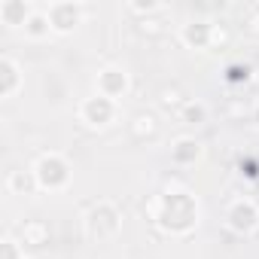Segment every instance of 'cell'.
Masks as SVG:
<instances>
[{
    "label": "cell",
    "instance_id": "24",
    "mask_svg": "<svg viewBox=\"0 0 259 259\" xmlns=\"http://www.w3.org/2000/svg\"><path fill=\"white\" fill-rule=\"evenodd\" d=\"M235 113H241V116H244V113H247V107H244V104H238V101H232V104H229V116H235Z\"/></svg>",
    "mask_w": 259,
    "mask_h": 259
},
{
    "label": "cell",
    "instance_id": "26",
    "mask_svg": "<svg viewBox=\"0 0 259 259\" xmlns=\"http://www.w3.org/2000/svg\"><path fill=\"white\" fill-rule=\"evenodd\" d=\"M256 204H259V192H256Z\"/></svg>",
    "mask_w": 259,
    "mask_h": 259
},
{
    "label": "cell",
    "instance_id": "5",
    "mask_svg": "<svg viewBox=\"0 0 259 259\" xmlns=\"http://www.w3.org/2000/svg\"><path fill=\"white\" fill-rule=\"evenodd\" d=\"M223 220H226V229L232 235H241V238L256 235L259 232V204H256V198H244V195L232 198Z\"/></svg>",
    "mask_w": 259,
    "mask_h": 259
},
{
    "label": "cell",
    "instance_id": "1",
    "mask_svg": "<svg viewBox=\"0 0 259 259\" xmlns=\"http://www.w3.org/2000/svg\"><path fill=\"white\" fill-rule=\"evenodd\" d=\"M144 213H147L150 226H156L162 235L186 238L201 223V201H198V195L186 183L168 180L165 189L144 204Z\"/></svg>",
    "mask_w": 259,
    "mask_h": 259
},
{
    "label": "cell",
    "instance_id": "4",
    "mask_svg": "<svg viewBox=\"0 0 259 259\" xmlns=\"http://www.w3.org/2000/svg\"><path fill=\"white\" fill-rule=\"evenodd\" d=\"M76 119L89 128V132H107V128H113L116 119H119V104L104 98V95H98V92H92L89 98L79 101Z\"/></svg>",
    "mask_w": 259,
    "mask_h": 259
},
{
    "label": "cell",
    "instance_id": "21",
    "mask_svg": "<svg viewBox=\"0 0 259 259\" xmlns=\"http://www.w3.org/2000/svg\"><path fill=\"white\" fill-rule=\"evenodd\" d=\"M138 34H144V37H150V40H156V37H162L165 31H168V19L165 16H153V19H141L138 25Z\"/></svg>",
    "mask_w": 259,
    "mask_h": 259
},
{
    "label": "cell",
    "instance_id": "2",
    "mask_svg": "<svg viewBox=\"0 0 259 259\" xmlns=\"http://www.w3.org/2000/svg\"><path fill=\"white\" fill-rule=\"evenodd\" d=\"M82 232L89 241H113L119 232H122V213L113 201L101 198V201H92L85 210H82Z\"/></svg>",
    "mask_w": 259,
    "mask_h": 259
},
{
    "label": "cell",
    "instance_id": "11",
    "mask_svg": "<svg viewBox=\"0 0 259 259\" xmlns=\"http://www.w3.org/2000/svg\"><path fill=\"white\" fill-rule=\"evenodd\" d=\"M22 85H25V70H22V64H19L10 52H4V55H0V98H4V101L16 98V95L22 92Z\"/></svg>",
    "mask_w": 259,
    "mask_h": 259
},
{
    "label": "cell",
    "instance_id": "22",
    "mask_svg": "<svg viewBox=\"0 0 259 259\" xmlns=\"http://www.w3.org/2000/svg\"><path fill=\"white\" fill-rule=\"evenodd\" d=\"M250 76H253V67L250 64H244V61H235V64H229L226 67V82L229 85H244V82H250Z\"/></svg>",
    "mask_w": 259,
    "mask_h": 259
},
{
    "label": "cell",
    "instance_id": "9",
    "mask_svg": "<svg viewBox=\"0 0 259 259\" xmlns=\"http://www.w3.org/2000/svg\"><path fill=\"white\" fill-rule=\"evenodd\" d=\"M16 235H19V241H22L28 250H43V247L52 244V229H49V223L40 220V217L22 220V223L16 226Z\"/></svg>",
    "mask_w": 259,
    "mask_h": 259
},
{
    "label": "cell",
    "instance_id": "7",
    "mask_svg": "<svg viewBox=\"0 0 259 259\" xmlns=\"http://www.w3.org/2000/svg\"><path fill=\"white\" fill-rule=\"evenodd\" d=\"M132 85H135L132 73H128L122 64H104V67H98V76H95V92L98 95L122 104L128 95H132Z\"/></svg>",
    "mask_w": 259,
    "mask_h": 259
},
{
    "label": "cell",
    "instance_id": "25",
    "mask_svg": "<svg viewBox=\"0 0 259 259\" xmlns=\"http://www.w3.org/2000/svg\"><path fill=\"white\" fill-rule=\"evenodd\" d=\"M256 122H259V104H256Z\"/></svg>",
    "mask_w": 259,
    "mask_h": 259
},
{
    "label": "cell",
    "instance_id": "19",
    "mask_svg": "<svg viewBox=\"0 0 259 259\" xmlns=\"http://www.w3.org/2000/svg\"><path fill=\"white\" fill-rule=\"evenodd\" d=\"M125 10L132 13V16H138V22H141V19H153V16H165V13H168V7L159 4V0H147V4H141V0H132V4H125Z\"/></svg>",
    "mask_w": 259,
    "mask_h": 259
},
{
    "label": "cell",
    "instance_id": "8",
    "mask_svg": "<svg viewBox=\"0 0 259 259\" xmlns=\"http://www.w3.org/2000/svg\"><path fill=\"white\" fill-rule=\"evenodd\" d=\"M128 138H132L135 144H153L156 138H159V132H162V122H159V113L156 110H138V113H132L128 116Z\"/></svg>",
    "mask_w": 259,
    "mask_h": 259
},
{
    "label": "cell",
    "instance_id": "10",
    "mask_svg": "<svg viewBox=\"0 0 259 259\" xmlns=\"http://www.w3.org/2000/svg\"><path fill=\"white\" fill-rule=\"evenodd\" d=\"M210 19H189V22H183L180 25V31H177V37H180V43L186 46V49H192V52H207L210 49Z\"/></svg>",
    "mask_w": 259,
    "mask_h": 259
},
{
    "label": "cell",
    "instance_id": "12",
    "mask_svg": "<svg viewBox=\"0 0 259 259\" xmlns=\"http://www.w3.org/2000/svg\"><path fill=\"white\" fill-rule=\"evenodd\" d=\"M201 153H204L201 141H198V138H189V135H183V138H177V141L171 144V162H174L177 168L195 165V162L201 159Z\"/></svg>",
    "mask_w": 259,
    "mask_h": 259
},
{
    "label": "cell",
    "instance_id": "18",
    "mask_svg": "<svg viewBox=\"0 0 259 259\" xmlns=\"http://www.w3.org/2000/svg\"><path fill=\"white\" fill-rule=\"evenodd\" d=\"M0 259H28V247L19 241L16 232H4L0 238Z\"/></svg>",
    "mask_w": 259,
    "mask_h": 259
},
{
    "label": "cell",
    "instance_id": "20",
    "mask_svg": "<svg viewBox=\"0 0 259 259\" xmlns=\"http://www.w3.org/2000/svg\"><path fill=\"white\" fill-rule=\"evenodd\" d=\"M241 34L250 40H259V4H247L241 13Z\"/></svg>",
    "mask_w": 259,
    "mask_h": 259
},
{
    "label": "cell",
    "instance_id": "13",
    "mask_svg": "<svg viewBox=\"0 0 259 259\" xmlns=\"http://www.w3.org/2000/svg\"><path fill=\"white\" fill-rule=\"evenodd\" d=\"M34 4H28V0H4L0 4V22H4L7 28H25L28 19L34 16Z\"/></svg>",
    "mask_w": 259,
    "mask_h": 259
},
{
    "label": "cell",
    "instance_id": "15",
    "mask_svg": "<svg viewBox=\"0 0 259 259\" xmlns=\"http://www.w3.org/2000/svg\"><path fill=\"white\" fill-rule=\"evenodd\" d=\"M156 101H159V107H162L165 113H174V116H177V113L186 107L189 95L183 92V85H180V82H168V85H162V89H159V98H156Z\"/></svg>",
    "mask_w": 259,
    "mask_h": 259
},
{
    "label": "cell",
    "instance_id": "23",
    "mask_svg": "<svg viewBox=\"0 0 259 259\" xmlns=\"http://www.w3.org/2000/svg\"><path fill=\"white\" fill-rule=\"evenodd\" d=\"M229 43H232V28L226 25V22H213L210 25V49H229Z\"/></svg>",
    "mask_w": 259,
    "mask_h": 259
},
{
    "label": "cell",
    "instance_id": "17",
    "mask_svg": "<svg viewBox=\"0 0 259 259\" xmlns=\"http://www.w3.org/2000/svg\"><path fill=\"white\" fill-rule=\"evenodd\" d=\"M22 31H25V37L34 40V43L46 40V37L52 34V25H49V19H46V10H34V16L28 19V25H25Z\"/></svg>",
    "mask_w": 259,
    "mask_h": 259
},
{
    "label": "cell",
    "instance_id": "14",
    "mask_svg": "<svg viewBox=\"0 0 259 259\" xmlns=\"http://www.w3.org/2000/svg\"><path fill=\"white\" fill-rule=\"evenodd\" d=\"M7 192L10 195H34V192H40V186H37V177H34V171L28 168H13L10 174H7Z\"/></svg>",
    "mask_w": 259,
    "mask_h": 259
},
{
    "label": "cell",
    "instance_id": "3",
    "mask_svg": "<svg viewBox=\"0 0 259 259\" xmlns=\"http://www.w3.org/2000/svg\"><path fill=\"white\" fill-rule=\"evenodd\" d=\"M34 177H37V186L40 192H61L70 186V177H73V168L67 162V156L49 150V153H40L31 165Z\"/></svg>",
    "mask_w": 259,
    "mask_h": 259
},
{
    "label": "cell",
    "instance_id": "16",
    "mask_svg": "<svg viewBox=\"0 0 259 259\" xmlns=\"http://www.w3.org/2000/svg\"><path fill=\"white\" fill-rule=\"evenodd\" d=\"M207 116H210V110H207V104H204V101H198V98H189V101H186V107L177 113V119H180L183 125H192V128L204 125V122H207Z\"/></svg>",
    "mask_w": 259,
    "mask_h": 259
},
{
    "label": "cell",
    "instance_id": "6",
    "mask_svg": "<svg viewBox=\"0 0 259 259\" xmlns=\"http://www.w3.org/2000/svg\"><path fill=\"white\" fill-rule=\"evenodd\" d=\"M43 10H46V19H49L55 37L73 34L82 25V19H85V7L79 4V0H52V4L43 7Z\"/></svg>",
    "mask_w": 259,
    "mask_h": 259
}]
</instances>
